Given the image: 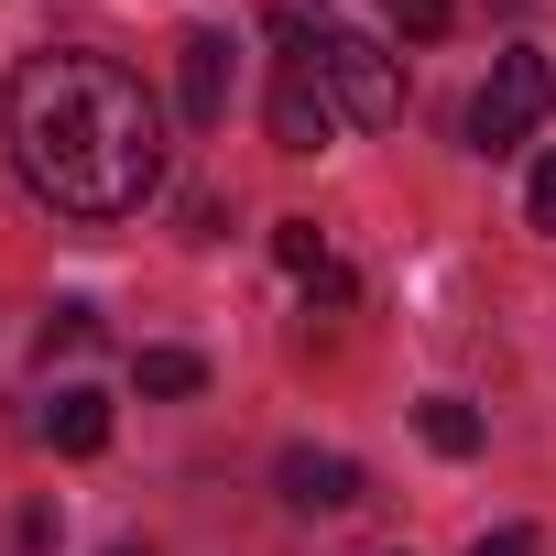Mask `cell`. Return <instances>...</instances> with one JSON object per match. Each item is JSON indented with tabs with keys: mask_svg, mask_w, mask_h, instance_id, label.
<instances>
[{
	"mask_svg": "<svg viewBox=\"0 0 556 556\" xmlns=\"http://www.w3.org/2000/svg\"><path fill=\"white\" fill-rule=\"evenodd\" d=\"M0 142H12L23 186L55 218H131L164 186V110H153V88L121 55H88V45H55V55H34L12 77Z\"/></svg>",
	"mask_w": 556,
	"mask_h": 556,
	"instance_id": "cell-1",
	"label": "cell"
},
{
	"mask_svg": "<svg viewBox=\"0 0 556 556\" xmlns=\"http://www.w3.org/2000/svg\"><path fill=\"white\" fill-rule=\"evenodd\" d=\"M273 34H285V66H295V77H317V88L339 99L350 131H393V121H404V66H393L371 34H350L339 12H317V0H273Z\"/></svg>",
	"mask_w": 556,
	"mask_h": 556,
	"instance_id": "cell-2",
	"label": "cell"
},
{
	"mask_svg": "<svg viewBox=\"0 0 556 556\" xmlns=\"http://www.w3.org/2000/svg\"><path fill=\"white\" fill-rule=\"evenodd\" d=\"M545 110H556V66L513 45V55H491V77H480V99H469V142H480V153H513V142L545 131Z\"/></svg>",
	"mask_w": 556,
	"mask_h": 556,
	"instance_id": "cell-3",
	"label": "cell"
},
{
	"mask_svg": "<svg viewBox=\"0 0 556 556\" xmlns=\"http://www.w3.org/2000/svg\"><path fill=\"white\" fill-rule=\"evenodd\" d=\"M175 88H186V121H197V131H218V121H229V88H240L229 34H186V45H175Z\"/></svg>",
	"mask_w": 556,
	"mask_h": 556,
	"instance_id": "cell-4",
	"label": "cell"
},
{
	"mask_svg": "<svg viewBox=\"0 0 556 556\" xmlns=\"http://www.w3.org/2000/svg\"><path fill=\"white\" fill-rule=\"evenodd\" d=\"M273 480H285L295 513H350V502H361V458H339V447H285Z\"/></svg>",
	"mask_w": 556,
	"mask_h": 556,
	"instance_id": "cell-5",
	"label": "cell"
},
{
	"mask_svg": "<svg viewBox=\"0 0 556 556\" xmlns=\"http://www.w3.org/2000/svg\"><path fill=\"white\" fill-rule=\"evenodd\" d=\"M273 142H285V153H328L339 142V99L317 88V77H273Z\"/></svg>",
	"mask_w": 556,
	"mask_h": 556,
	"instance_id": "cell-6",
	"label": "cell"
},
{
	"mask_svg": "<svg viewBox=\"0 0 556 556\" xmlns=\"http://www.w3.org/2000/svg\"><path fill=\"white\" fill-rule=\"evenodd\" d=\"M45 447L99 458V447H110V404H99V393H55V404H45Z\"/></svg>",
	"mask_w": 556,
	"mask_h": 556,
	"instance_id": "cell-7",
	"label": "cell"
},
{
	"mask_svg": "<svg viewBox=\"0 0 556 556\" xmlns=\"http://www.w3.org/2000/svg\"><path fill=\"white\" fill-rule=\"evenodd\" d=\"M415 426H426V447H437V458H480V415H469L458 393H437Z\"/></svg>",
	"mask_w": 556,
	"mask_h": 556,
	"instance_id": "cell-8",
	"label": "cell"
},
{
	"mask_svg": "<svg viewBox=\"0 0 556 556\" xmlns=\"http://www.w3.org/2000/svg\"><path fill=\"white\" fill-rule=\"evenodd\" d=\"M131 382L175 404V393H197V382H207V361H197V350H142V361H131Z\"/></svg>",
	"mask_w": 556,
	"mask_h": 556,
	"instance_id": "cell-9",
	"label": "cell"
},
{
	"mask_svg": "<svg viewBox=\"0 0 556 556\" xmlns=\"http://www.w3.org/2000/svg\"><path fill=\"white\" fill-rule=\"evenodd\" d=\"M273 262H285L295 285H306V273H328V229H317V218H273Z\"/></svg>",
	"mask_w": 556,
	"mask_h": 556,
	"instance_id": "cell-10",
	"label": "cell"
},
{
	"mask_svg": "<svg viewBox=\"0 0 556 556\" xmlns=\"http://www.w3.org/2000/svg\"><path fill=\"white\" fill-rule=\"evenodd\" d=\"M382 23H404V34L426 45V34H447V23H458V0H382Z\"/></svg>",
	"mask_w": 556,
	"mask_h": 556,
	"instance_id": "cell-11",
	"label": "cell"
},
{
	"mask_svg": "<svg viewBox=\"0 0 556 556\" xmlns=\"http://www.w3.org/2000/svg\"><path fill=\"white\" fill-rule=\"evenodd\" d=\"M523 218H534V229H556V153L534 164V186H523Z\"/></svg>",
	"mask_w": 556,
	"mask_h": 556,
	"instance_id": "cell-12",
	"label": "cell"
},
{
	"mask_svg": "<svg viewBox=\"0 0 556 556\" xmlns=\"http://www.w3.org/2000/svg\"><path fill=\"white\" fill-rule=\"evenodd\" d=\"M361 285H350V262H328V273H306V306H350Z\"/></svg>",
	"mask_w": 556,
	"mask_h": 556,
	"instance_id": "cell-13",
	"label": "cell"
},
{
	"mask_svg": "<svg viewBox=\"0 0 556 556\" xmlns=\"http://www.w3.org/2000/svg\"><path fill=\"white\" fill-rule=\"evenodd\" d=\"M88 328H99L88 306H55V328H45V350H88Z\"/></svg>",
	"mask_w": 556,
	"mask_h": 556,
	"instance_id": "cell-14",
	"label": "cell"
},
{
	"mask_svg": "<svg viewBox=\"0 0 556 556\" xmlns=\"http://www.w3.org/2000/svg\"><path fill=\"white\" fill-rule=\"evenodd\" d=\"M469 556H534V534H523V523H502V534H480Z\"/></svg>",
	"mask_w": 556,
	"mask_h": 556,
	"instance_id": "cell-15",
	"label": "cell"
},
{
	"mask_svg": "<svg viewBox=\"0 0 556 556\" xmlns=\"http://www.w3.org/2000/svg\"><path fill=\"white\" fill-rule=\"evenodd\" d=\"M393 556H404V545H393Z\"/></svg>",
	"mask_w": 556,
	"mask_h": 556,
	"instance_id": "cell-16",
	"label": "cell"
}]
</instances>
